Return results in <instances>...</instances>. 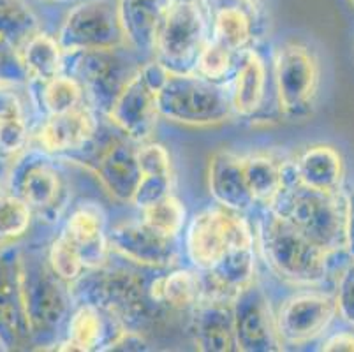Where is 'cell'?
I'll use <instances>...</instances> for the list:
<instances>
[{
  "label": "cell",
  "mask_w": 354,
  "mask_h": 352,
  "mask_svg": "<svg viewBox=\"0 0 354 352\" xmlns=\"http://www.w3.org/2000/svg\"><path fill=\"white\" fill-rule=\"evenodd\" d=\"M73 302H88L102 308L127 331L147 335L162 315V306L148 296V280L133 266H111L86 270L69 286Z\"/></svg>",
  "instance_id": "6da1fadb"
},
{
  "label": "cell",
  "mask_w": 354,
  "mask_h": 352,
  "mask_svg": "<svg viewBox=\"0 0 354 352\" xmlns=\"http://www.w3.org/2000/svg\"><path fill=\"white\" fill-rule=\"evenodd\" d=\"M256 243L270 270L292 286H319L328 277L330 252L315 245L268 206L257 222Z\"/></svg>",
  "instance_id": "7a4b0ae2"
},
{
  "label": "cell",
  "mask_w": 354,
  "mask_h": 352,
  "mask_svg": "<svg viewBox=\"0 0 354 352\" xmlns=\"http://www.w3.org/2000/svg\"><path fill=\"white\" fill-rule=\"evenodd\" d=\"M268 208L330 254L346 250V198L298 185L292 174Z\"/></svg>",
  "instance_id": "3957f363"
},
{
  "label": "cell",
  "mask_w": 354,
  "mask_h": 352,
  "mask_svg": "<svg viewBox=\"0 0 354 352\" xmlns=\"http://www.w3.org/2000/svg\"><path fill=\"white\" fill-rule=\"evenodd\" d=\"M21 279L32 344L55 345L74 305L69 284L55 275L46 256L37 252L25 256L21 250Z\"/></svg>",
  "instance_id": "277c9868"
},
{
  "label": "cell",
  "mask_w": 354,
  "mask_h": 352,
  "mask_svg": "<svg viewBox=\"0 0 354 352\" xmlns=\"http://www.w3.org/2000/svg\"><path fill=\"white\" fill-rule=\"evenodd\" d=\"M159 116L185 127H215L234 118L230 85L212 83L198 74L169 73L157 92Z\"/></svg>",
  "instance_id": "5b68a950"
},
{
  "label": "cell",
  "mask_w": 354,
  "mask_h": 352,
  "mask_svg": "<svg viewBox=\"0 0 354 352\" xmlns=\"http://www.w3.org/2000/svg\"><path fill=\"white\" fill-rule=\"evenodd\" d=\"M272 80L279 116L288 122L310 118L321 89V66L314 50L298 41L281 44L273 55Z\"/></svg>",
  "instance_id": "8992f818"
},
{
  "label": "cell",
  "mask_w": 354,
  "mask_h": 352,
  "mask_svg": "<svg viewBox=\"0 0 354 352\" xmlns=\"http://www.w3.org/2000/svg\"><path fill=\"white\" fill-rule=\"evenodd\" d=\"M210 39L207 0H169L157 32L153 58L169 73L192 74Z\"/></svg>",
  "instance_id": "52a82bcc"
},
{
  "label": "cell",
  "mask_w": 354,
  "mask_h": 352,
  "mask_svg": "<svg viewBox=\"0 0 354 352\" xmlns=\"http://www.w3.org/2000/svg\"><path fill=\"white\" fill-rule=\"evenodd\" d=\"M9 192L21 199L35 217L48 224L62 219L71 199L67 176L59 157L41 148L24 151L9 171Z\"/></svg>",
  "instance_id": "ba28073f"
},
{
  "label": "cell",
  "mask_w": 354,
  "mask_h": 352,
  "mask_svg": "<svg viewBox=\"0 0 354 352\" xmlns=\"http://www.w3.org/2000/svg\"><path fill=\"white\" fill-rule=\"evenodd\" d=\"M250 245H256V234L243 213L221 205L194 213L183 229L185 256L198 271H208L230 252Z\"/></svg>",
  "instance_id": "9c48e42d"
},
{
  "label": "cell",
  "mask_w": 354,
  "mask_h": 352,
  "mask_svg": "<svg viewBox=\"0 0 354 352\" xmlns=\"http://www.w3.org/2000/svg\"><path fill=\"white\" fill-rule=\"evenodd\" d=\"M125 50L124 46L66 55L64 71L82 83L86 101L99 115H108L120 90L140 69L141 64L134 62Z\"/></svg>",
  "instance_id": "30bf717a"
},
{
  "label": "cell",
  "mask_w": 354,
  "mask_h": 352,
  "mask_svg": "<svg viewBox=\"0 0 354 352\" xmlns=\"http://www.w3.org/2000/svg\"><path fill=\"white\" fill-rule=\"evenodd\" d=\"M99 136L101 129L86 150L66 160L82 164L90 173H94L95 178L115 201L131 205V199L141 180V167L136 154L138 143L125 138L124 134L122 138L113 136V132L104 141L99 140Z\"/></svg>",
  "instance_id": "8fae6325"
},
{
  "label": "cell",
  "mask_w": 354,
  "mask_h": 352,
  "mask_svg": "<svg viewBox=\"0 0 354 352\" xmlns=\"http://www.w3.org/2000/svg\"><path fill=\"white\" fill-rule=\"evenodd\" d=\"M55 37L66 55L125 46L115 0L78 2L64 16Z\"/></svg>",
  "instance_id": "7c38bea8"
},
{
  "label": "cell",
  "mask_w": 354,
  "mask_h": 352,
  "mask_svg": "<svg viewBox=\"0 0 354 352\" xmlns=\"http://www.w3.org/2000/svg\"><path fill=\"white\" fill-rule=\"evenodd\" d=\"M212 39L236 53L259 48L270 30L261 0H207Z\"/></svg>",
  "instance_id": "4fadbf2b"
},
{
  "label": "cell",
  "mask_w": 354,
  "mask_h": 352,
  "mask_svg": "<svg viewBox=\"0 0 354 352\" xmlns=\"http://www.w3.org/2000/svg\"><path fill=\"white\" fill-rule=\"evenodd\" d=\"M335 317V296L321 290H301L286 298L277 308V335L282 345L301 347L324 335Z\"/></svg>",
  "instance_id": "5bb4252c"
},
{
  "label": "cell",
  "mask_w": 354,
  "mask_h": 352,
  "mask_svg": "<svg viewBox=\"0 0 354 352\" xmlns=\"http://www.w3.org/2000/svg\"><path fill=\"white\" fill-rule=\"evenodd\" d=\"M0 345L8 351L34 345L25 308L21 250L15 245L0 250Z\"/></svg>",
  "instance_id": "9a60e30c"
},
{
  "label": "cell",
  "mask_w": 354,
  "mask_h": 352,
  "mask_svg": "<svg viewBox=\"0 0 354 352\" xmlns=\"http://www.w3.org/2000/svg\"><path fill=\"white\" fill-rule=\"evenodd\" d=\"M233 321L236 351L275 352L284 349L277 335L275 314L268 296L256 280L233 299Z\"/></svg>",
  "instance_id": "2e32d148"
},
{
  "label": "cell",
  "mask_w": 354,
  "mask_h": 352,
  "mask_svg": "<svg viewBox=\"0 0 354 352\" xmlns=\"http://www.w3.org/2000/svg\"><path fill=\"white\" fill-rule=\"evenodd\" d=\"M109 252L140 268H169L178 256L175 238L140 221H127L108 229Z\"/></svg>",
  "instance_id": "e0dca14e"
},
{
  "label": "cell",
  "mask_w": 354,
  "mask_h": 352,
  "mask_svg": "<svg viewBox=\"0 0 354 352\" xmlns=\"http://www.w3.org/2000/svg\"><path fill=\"white\" fill-rule=\"evenodd\" d=\"M99 113L86 104L60 115L43 116L35 131V140L41 150L66 160L86 150L99 134Z\"/></svg>",
  "instance_id": "ac0fdd59"
},
{
  "label": "cell",
  "mask_w": 354,
  "mask_h": 352,
  "mask_svg": "<svg viewBox=\"0 0 354 352\" xmlns=\"http://www.w3.org/2000/svg\"><path fill=\"white\" fill-rule=\"evenodd\" d=\"M106 118L120 134L134 143L152 140L160 118L157 109V92L141 76L140 69L120 90Z\"/></svg>",
  "instance_id": "d6986e66"
},
{
  "label": "cell",
  "mask_w": 354,
  "mask_h": 352,
  "mask_svg": "<svg viewBox=\"0 0 354 352\" xmlns=\"http://www.w3.org/2000/svg\"><path fill=\"white\" fill-rule=\"evenodd\" d=\"M270 89H273V80L265 57L257 48L245 51L230 82V99L234 116L243 120L266 118Z\"/></svg>",
  "instance_id": "ffe728a7"
},
{
  "label": "cell",
  "mask_w": 354,
  "mask_h": 352,
  "mask_svg": "<svg viewBox=\"0 0 354 352\" xmlns=\"http://www.w3.org/2000/svg\"><path fill=\"white\" fill-rule=\"evenodd\" d=\"M62 232L78 248L86 270L108 263V215L95 201H82L67 213Z\"/></svg>",
  "instance_id": "44dd1931"
},
{
  "label": "cell",
  "mask_w": 354,
  "mask_h": 352,
  "mask_svg": "<svg viewBox=\"0 0 354 352\" xmlns=\"http://www.w3.org/2000/svg\"><path fill=\"white\" fill-rule=\"evenodd\" d=\"M122 326L104 310L88 302L74 303L66 322V337L55 344L57 351L104 352L118 337Z\"/></svg>",
  "instance_id": "7402d4cb"
},
{
  "label": "cell",
  "mask_w": 354,
  "mask_h": 352,
  "mask_svg": "<svg viewBox=\"0 0 354 352\" xmlns=\"http://www.w3.org/2000/svg\"><path fill=\"white\" fill-rule=\"evenodd\" d=\"M191 335L194 345L205 352L236 351L233 302L201 298L191 310Z\"/></svg>",
  "instance_id": "603a6c76"
},
{
  "label": "cell",
  "mask_w": 354,
  "mask_h": 352,
  "mask_svg": "<svg viewBox=\"0 0 354 352\" xmlns=\"http://www.w3.org/2000/svg\"><path fill=\"white\" fill-rule=\"evenodd\" d=\"M167 2L169 0H115L118 24L129 50L153 57Z\"/></svg>",
  "instance_id": "cb8c5ba5"
},
{
  "label": "cell",
  "mask_w": 354,
  "mask_h": 352,
  "mask_svg": "<svg viewBox=\"0 0 354 352\" xmlns=\"http://www.w3.org/2000/svg\"><path fill=\"white\" fill-rule=\"evenodd\" d=\"M208 192L215 205L234 212H247L252 208V194L243 174V157L230 150H218L208 163Z\"/></svg>",
  "instance_id": "d4e9b609"
},
{
  "label": "cell",
  "mask_w": 354,
  "mask_h": 352,
  "mask_svg": "<svg viewBox=\"0 0 354 352\" xmlns=\"http://www.w3.org/2000/svg\"><path fill=\"white\" fill-rule=\"evenodd\" d=\"M298 185L323 194H340L344 182V159L331 145H312L291 160Z\"/></svg>",
  "instance_id": "484cf974"
},
{
  "label": "cell",
  "mask_w": 354,
  "mask_h": 352,
  "mask_svg": "<svg viewBox=\"0 0 354 352\" xmlns=\"http://www.w3.org/2000/svg\"><path fill=\"white\" fill-rule=\"evenodd\" d=\"M201 295V273L194 268H176L148 280L150 299L169 312H191Z\"/></svg>",
  "instance_id": "4316f807"
},
{
  "label": "cell",
  "mask_w": 354,
  "mask_h": 352,
  "mask_svg": "<svg viewBox=\"0 0 354 352\" xmlns=\"http://www.w3.org/2000/svg\"><path fill=\"white\" fill-rule=\"evenodd\" d=\"M243 174L256 205L268 206L284 189L291 174V160H282L273 154H250L243 157Z\"/></svg>",
  "instance_id": "83f0119b"
},
{
  "label": "cell",
  "mask_w": 354,
  "mask_h": 352,
  "mask_svg": "<svg viewBox=\"0 0 354 352\" xmlns=\"http://www.w3.org/2000/svg\"><path fill=\"white\" fill-rule=\"evenodd\" d=\"M20 60L27 77L34 83H43L59 76L66 67V53L57 37L44 30H37L18 48Z\"/></svg>",
  "instance_id": "f1b7e54d"
},
{
  "label": "cell",
  "mask_w": 354,
  "mask_h": 352,
  "mask_svg": "<svg viewBox=\"0 0 354 352\" xmlns=\"http://www.w3.org/2000/svg\"><path fill=\"white\" fill-rule=\"evenodd\" d=\"M32 86H34L35 106L43 116L60 115L88 104L82 83L66 71L48 82H32Z\"/></svg>",
  "instance_id": "f546056e"
},
{
  "label": "cell",
  "mask_w": 354,
  "mask_h": 352,
  "mask_svg": "<svg viewBox=\"0 0 354 352\" xmlns=\"http://www.w3.org/2000/svg\"><path fill=\"white\" fill-rule=\"evenodd\" d=\"M37 30H41L39 16L27 0H0V35L9 43L20 48Z\"/></svg>",
  "instance_id": "4dcf8cb0"
},
{
  "label": "cell",
  "mask_w": 354,
  "mask_h": 352,
  "mask_svg": "<svg viewBox=\"0 0 354 352\" xmlns=\"http://www.w3.org/2000/svg\"><path fill=\"white\" fill-rule=\"evenodd\" d=\"M241 55L230 50L224 44L217 43L214 39H210L207 46L203 48V51L199 53L194 74L205 77V80L212 83L230 85L234 71H236L238 64H240Z\"/></svg>",
  "instance_id": "1f68e13d"
},
{
  "label": "cell",
  "mask_w": 354,
  "mask_h": 352,
  "mask_svg": "<svg viewBox=\"0 0 354 352\" xmlns=\"http://www.w3.org/2000/svg\"><path fill=\"white\" fill-rule=\"evenodd\" d=\"M141 221L166 237L178 240L187 225V208L176 196L167 194L166 198L141 210Z\"/></svg>",
  "instance_id": "d6a6232c"
},
{
  "label": "cell",
  "mask_w": 354,
  "mask_h": 352,
  "mask_svg": "<svg viewBox=\"0 0 354 352\" xmlns=\"http://www.w3.org/2000/svg\"><path fill=\"white\" fill-rule=\"evenodd\" d=\"M34 213L12 192L0 194V247H8L25 237Z\"/></svg>",
  "instance_id": "836d02e7"
},
{
  "label": "cell",
  "mask_w": 354,
  "mask_h": 352,
  "mask_svg": "<svg viewBox=\"0 0 354 352\" xmlns=\"http://www.w3.org/2000/svg\"><path fill=\"white\" fill-rule=\"evenodd\" d=\"M46 261L55 275L62 279L66 284H69V286L76 282L86 271L78 248L71 243L69 238L62 231L59 232V237L51 241L50 248L46 252Z\"/></svg>",
  "instance_id": "e575fe53"
},
{
  "label": "cell",
  "mask_w": 354,
  "mask_h": 352,
  "mask_svg": "<svg viewBox=\"0 0 354 352\" xmlns=\"http://www.w3.org/2000/svg\"><path fill=\"white\" fill-rule=\"evenodd\" d=\"M30 140L27 116H16L0 120V157L12 159L27 148Z\"/></svg>",
  "instance_id": "d590c367"
},
{
  "label": "cell",
  "mask_w": 354,
  "mask_h": 352,
  "mask_svg": "<svg viewBox=\"0 0 354 352\" xmlns=\"http://www.w3.org/2000/svg\"><path fill=\"white\" fill-rule=\"evenodd\" d=\"M138 163L141 174H159V176H173L171 155L164 145L157 141H145L136 147Z\"/></svg>",
  "instance_id": "8d00e7d4"
},
{
  "label": "cell",
  "mask_w": 354,
  "mask_h": 352,
  "mask_svg": "<svg viewBox=\"0 0 354 352\" xmlns=\"http://www.w3.org/2000/svg\"><path fill=\"white\" fill-rule=\"evenodd\" d=\"M173 194V176H159V174H141V180L136 187L131 205L138 210L153 205L159 199Z\"/></svg>",
  "instance_id": "74e56055"
},
{
  "label": "cell",
  "mask_w": 354,
  "mask_h": 352,
  "mask_svg": "<svg viewBox=\"0 0 354 352\" xmlns=\"http://www.w3.org/2000/svg\"><path fill=\"white\" fill-rule=\"evenodd\" d=\"M0 82L12 83V85L28 82L18 48L9 43L4 35H0Z\"/></svg>",
  "instance_id": "f35d334b"
},
{
  "label": "cell",
  "mask_w": 354,
  "mask_h": 352,
  "mask_svg": "<svg viewBox=\"0 0 354 352\" xmlns=\"http://www.w3.org/2000/svg\"><path fill=\"white\" fill-rule=\"evenodd\" d=\"M335 305H337V315L354 328V263L340 273Z\"/></svg>",
  "instance_id": "ab89813d"
},
{
  "label": "cell",
  "mask_w": 354,
  "mask_h": 352,
  "mask_svg": "<svg viewBox=\"0 0 354 352\" xmlns=\"http://www.w3.org/2000/svg\"><path fill=\"white\" fill-rule=\"evenodd\" d=\"M25 116L24 101L20 93L16 92L12 83L0 82V120Z\"/></svg>",
  "instance_id": "60d3db41"
},
{
  "label": "cell",
  "mask_w": 354,
  "mask_h": 352,
  "mask_svg": "<svg viewBox=\"0 0 354 352\" xmlns=\"http://www.w3.org/2000/svg\"><path fill=\"white\" fill-rule=\"evenodd\" d=\"M321 352H354L353 331H339L321 342Z\"/></svg>",
  "instance_id": "b9f144b4"
},
{
  "label": "cell",
  "mask_w": 354,
  "mask_h": 352,
  "mask_svg": "<svg viewBox=\"0 0 354 352\" xmlns=\"http://www.w3.org/2000/svg\"><path fill=\"white\" fill-rule=\"evenodd\" d=\"M346 252L354 259V190L346 196Z\"/></svg>",
  "instance_id": "7bdbcfd3"
},
{
  "label": "cell",
  "mask_w": 354,
  "mask_h": 352,
  "mask_svg": "<svg viewBox=\"0 0 354 352\" xmlns=\"http://www.w3.org/2000/svg\"><path fill=\"white\" fill-rule=\"evenodd\" d=\"M8 163H9L8 159H4V157H0V182H2V180H4L6 174L9 173Z\"/></svg>",
  "instance_id": "ee69618b"
},
{
  "label": "cell",
  "mask_w": 354,
  "mask_h": 352,
  "mask_svg": "<svg viewBox=\"0 0 354 352\" xmlns=\"http://www.w3.org/2000/svg\"><path fill=\"white\" fill-rule=\"evenodd\" d=\"M50 2H67V0H50Z\"/></svg>",
  "instance_id": "f6af8a7d"
},
{
  "label": "cell",
  "mask_w": 354,
  "mask_h": 352,
  "mask_svg": "<svg viewBox=\"0 0 354 352\" xmlns=\"http://www.w3.org/2000/svg\"><path fill=\"white\" fill-rule=\"evenodd\" d=\"M349 2H351V6H353V8H354V0H349Z\"/></svg>",
  "instance_id": "bcb514c9"
},
{
  "label": "cell",
  "mask_w": 354,
  "mask_h": 352,
  "mask_svg": "<svg viewBox=\"0 0 354 352\" xmlns=\"http://www.w3.org/2000/svg\"><path fill=\"white\" fill-rule=\"evenodd\" d=\"M353 263H354V259H353Z\"/></svg>",
  "instance_id": "7dc6e473"
}]
</instances>
